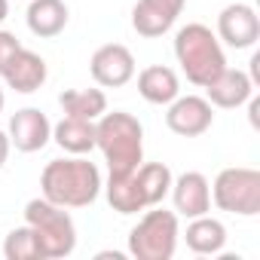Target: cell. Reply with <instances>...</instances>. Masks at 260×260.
<instances>
[{"label": "cell", "instance_id": "obj_1", "mask_svg": "<svg viewBox=\"0 0 260 260\" xmlns=\"http://www.w3.org/2000/svg\"><path fill=\"white\" fill-rule=\"evenodd\" d=\"M101 172L95 162L83 156H68V159H52L46 162L40 175V190L49 202L61 208H86L98 199L101 193Z\"/></svg>", "mask_w": 260, "mask_h": 260}, {"label": "cell", "instance_id": "obj_2", "mask_svg": "<svg viewBox=\"0 0 260 260\" xmlns=\"http://www.w3.org/2000/svg\"><path fill=\"white\" fill-rule=\"evenodd\" d=\"M95 147L110 172H132L144 162V125L138 116L113 110L95 119Z\"/></svg>", "mask_w": 260, "mask_h": 260}, {"label": "cell", "instance_id": "obj_3", "mask_svg": "<svg viewBox=\"0 0 260 260\" xmlns=\"http://www.w3.org/2000/svg\"><path fill=\"white\" fill-rule=\"evenodd\" d=\"M175 58H178L184 77L199 89H205L226 68V55H223L217 34L199 22H190L175 34Z\"/></svg>", "mask_w": 260, "mask_h": 260}, {"label": "cell", "instance_id": "obj_4", "mask_svg": "<svg viewBox=\"0 0 260 260\" xmlns=\"http://www.w3.org/2000/svg\"><path fill=\"white\" fill-rule=\"evenodd\" d=\"M25 223L34 230L43 260H61V257L74 254V248H77V223L61 205L49 202L46 196H37V199H31L25 205Z\"/></svg>", "mask_w": 260, "mask_h": 260}, {"label": "cell", "instance_id": "obj_5", "mask_svg": "<svg viewBox=\"0 0 260 260\" xmlns=\"http://www.w3.org/2000/svg\"><path fill=\"white\" fill-rule=\"evenodd\" d=\"M178 214L150 205V211L128 233V254L138 260H172L178 251Z\"/></svg>", "mask_w": 260, "mask_h": 260}, {"label": "cell", "instance_id": "obj_6", "mask_svg": "<svg viewBox=\"0 0 260 260\" xmlns=\"http://www.w3.org/2000/svg\"><path fill=\"white\" fill-rule=\"evenodd\" d=\"M211 199L220 211H230L239 217H257L260 214V172L245 169V166L223 169L214 178Z\"/></svg>", "mask_w": 260, "mask_h": 260}, {"label": "cell", "instance_id": "obj_7", "mask_svg": "<svg viewBox=\"0 0 260 260\" xmlns=\"http://www.w3.org/2000/svg\"><path fill=\"white\" fill-rule=\"evenodd\" d=\"M166 107V125L181 138H199L214 122V107L202 95H178Z\"/></svg>", "mask_w": 260, "mask_h": 260}, {"label": "cell", "instance_id": "obj_8", "mask_svg": "<svg viewBox=\"0 0 260 260\" xmlns=\"http://www.w3.org/2000/svg\"><path fill=\"white\" fill-rule=\"evenodd\" d=\"M89 74L104 89H119L135 77V55L122 43H104L92 52Z\"/></svg>", "mask_w": 260, "mask_h": 260}, {"label": "cell", "instance_id": "obj_9", "mask_svg": "<svg viewBox=\"0 0 260 260\" xmlns=\"http://www.w3.org/2000/svg\"><path fill=\"white\" fill-rule=\"evenodd\" d=\"M10 144L19 153H37L52 141V122L40 107H22L10 116Z\"/></svg>", "mask_w": 260, "mask_h": 260}, {"label": "cell", "instance_id": "obj_10", "mask_svg": "<svg viewBox=\"0 0 260 260\" xmlns=\"http://www.w3.org/2000/svg\"><path fill=\"white\" fill-rule=\"evenodd\" d=\"M217 40L233 49H251L260 40V16L248 4H230L217 16Z\"/></svg>", "mask_w": 260, "mask_h": 260}, {"label": "cell", "instance_id": "obj_11", "mask_svg": "<svg viewBox=\"0 0 260 260\" xmlns=\"http://www.w3.org/2000/svg\"><path fill=\"white\" fill-rule=\"evenodd\" d=\"M184 4L187 0H138L132 7V28L147 40L162 37L175 28L178 16L184 13Z\"/></svg>", "mask_w": 260, "mask_h": 260}, {"label": "cell", "instance_id": "obj_12", "mask_svg": "<svg viewBox=\"0 0 260 260\" xmlns=\"http://www.w3.org/2000/svg\"><path fill=\"white\" fill-rule=\"evenodd\" d=\"M172 202L178 217H199L211 211V184L202 172H184L172 181Z\"/></svg>", "mask_w": 260, "mask_h": 260}, {"label": "cell", "instance_id": "obj_13", "mask_svg": "<svg viewBox=\"0 0 260 260\" xmlns=\"http://www.w3.org/2000/svg\"><path fill=\"white\" fill-rule=\"evenodd\" d=\"M0 77H4V83H7L13 92L31 95V92H37V89L46 83L49 68H46V61H43L37 52H31V49L22 46V49L7 61V68L0 71Z\"/></svg>", "mask_w": 260, "mask_h": 260}, {"label": "cell", "instance_id": "obj_14", "mask_svg": "<svg viewBox=\"0 0 260 260\" xmlns=\"http://www.w3.org/2000/svg\"><path fill=\"white\" fill-rule=\"evenodd\" d=\"M254 95V83L245 71H236V68H223L208 86H205V98L211 107H223V110H233V107H242L248 104V98Z\"/></svg>", "mask_w": 260, "mask_h": 260}, {"label": "cell", "instance_id": "obj_15", "mask_svg": "<svg viewBox=\"0 0 260 260\" xmlns=\"http://www.w3.org/2000/svg\"><path fill=\"white\" fill-rule=\"evenodd\" d=\"M68 4L64 0H31L28 4V13H25V22H28V31L40 40H52L58 37L64 28H68Z\"/></svg>", "mask_w": 260, "mask_h": 260}, {"label": "cell", "instance_id": "obj_16", "mask_svg": "<svg viewBox=\"0 0 260 260\" xmlns=\"http://www.w3.org/2000/svg\"><path fill=\"white\" fill-rule=\"evenodd\" d=\"M104 190H107V202L116 214H138V211L147 208L135 169L132 172H110Z\"/></svg>", "mask_w": 260, "mask_h": 260}, {"label": "cell", "instance_id": "obj_17", "mask_svg": "<svg viewBox=\"0 0 260 260\" xmlns=\"http://www.w3.org/2000/svg\"><path fill=\"white\" fill-rule=\"evenodd\" d=\"M138 95L147 101V104H172L178 95H181V83H178V74L166 64H150L138 74Z\"/></svg>", "mask_w": 260, "mask_h": 260}, {"label": "cell", "instance_id": "obj_18", "mask_svg": "<svg viewBox=\"0 0 260 260\" xmlns=\"http://www.w3.org/2000/svg\"><path fill=\"white\" fill-rule=\"evenodd\" d=\"M52 141L74 156H86L95 150V122L92 119H77V116H61V122L52 125Z\"/></svg>", "mask_w": 260, "mask_h": 260}, {"label": "cell", "instance_id": "obj_19", "mask_svg": "<svg viewBox=\"0 0 260 260\" xmlns=\"http://www.w3.org/2000/svg\"><path fill=\"white\" fill-rule=\"evenodd\" d=\"M184 239L193 254H220L226 245V226L217 217L199 214V217H190Z\"/></svg>", "mask_w": 260, "mask_h": 260}, {"label": "cell", "instance_id": "obj_20", "mask_svg": "<svg viewBox=\"0 0 260 260\" xmlns=\"http://www.w3.org/2000/svg\"><path fill=\"white\" fill-rule=\"evenodd\" d=\"M58 104L64 110V116H77V119H98L107 110V95L101 89H64L58 95Z\"/></svg>", "mask_w": 260, "mask_h": 260}, {"label": "cell", "instance_id": "obj_21", "mask_svg": "<svg viewBox=\"0 0 260 260\" xmlns=\"http://www.w3.org/2000/svg\"><path fill=\"white\" fill-rule=\"evenodd\" d=\"M138 175V184H141V193H144V202L147 208L150 205H162V199L169 196L172 190V169L166 162H147V166H138L135 169Z\"/></svg>", "mask_w": 260, "mask_h": 260}, {"label": "cell", "instance_id": "obj_22", "mask_svg": "<svg viewBox=\"0 0 260 260\" xmlns=\"http://www.w3.org/2000/svg\"><path fill=\"white\" fill-rule=\"evenodd\" d=\"M4 257L7 260H43L37 236H34V230L28 223L10 230V236L4 239Z\"/></svg>", "mask_w": 260, "mask_h": 260}, {"label": "cell", "instance_id": "obj_23", "mask_svg": "<svg viewBox=\"0 0 260 260\" xmlns=\"http://www.w3.org/2000/svg\"><path fill=\"white\" fill-rule=\"evenodd\" d=\"M19 49H22V43H19V37H16V34L0 31V71L7 68V61H10Z\"/></svg>", "mask_w": 260, "mask_h": 260}, {"label": "cell", "instance_id": "obj_24", "mask_svg": "<svg viewBox=\"0 0 260 260\" xmlns=\"http://www.w3.org/2000/svg\"><path fill=\"white\" fill-rule=\"evenodd\" d=\"M10 150H13V144H10V135H7V132H0V169L7 166V159H10Z\"/></svg>", "mask_w": 260, "mask_h": 260}, {"label": "cell", "instance_id": "obj_25", "mask_svg": "<svg viewBox=\"0 0 260 260\" xmlns=\"http://www.w3.org/2000/svg\"><path fill=\"white\" fill-rule=\"evenodd\" d=\"M7 16H10V0H0V25L7 22Z\"/></svg>", "mask_w": 260, "mask_h": 260}, {"label": "cell", "instance_id": "obj_26", "mask_svg": "<svg viewBox=\"0 0 260 260\" xmlns=\"http://www.w3.org/2000/svg\"><path fill=\"white\" fill-rule=\"evenodd\" d=\"M107 257H113V260H122V254H119V251H101V254H98V260H107Z\"/></svg>", "mask_w": 260, "mask_h": 260}, {"label": "cell", "instance_id": "obj_27", "mask_svg": "<svg viewBox=\"0 0 260 260\" xmlns=\"http://www.w3.org/2000/svg\"><path fill=\"white\" fill-rule=\"evenodd\" d=\"M4 101H7V98H4V89H0V113H4Z\"/></svg>", "mask_w": 260, "mask_h": 260}]
</instances>
